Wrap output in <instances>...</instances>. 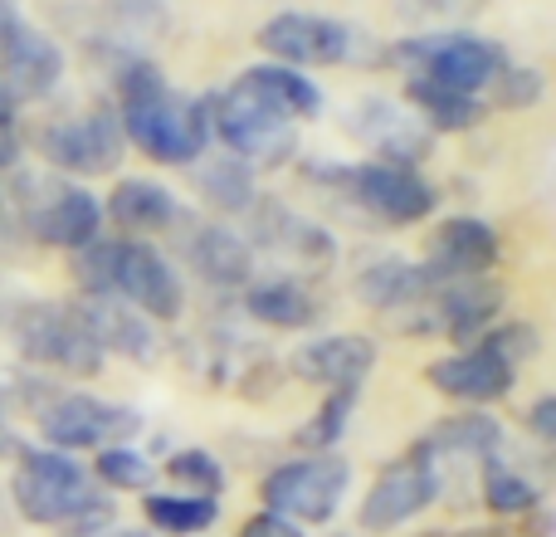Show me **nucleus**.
I'll use <instances>...</instances> for the list:
<instances>
[{"label":"nucleus","mask_w":556,"mask_h":537,"mask_svg":"<svg viewBox=\"0 0 556 537\" xmlns=\"http://www.w3.org/2000/svg\"><path fill=\"white\" fill-rule=\"evenodd\" d=\"M117 127L123 142L162 166H191L211 147V103H186L152 59H132L117 74Z\"/></svg>","instance_id":"obj_1"},{"label":"nucleus","mask_w":556,"mask_h":537,"mask_svg":"<svg viewBox=\"0 0 556 537\" xmlns=\"http://www.w3.org/2000/svg\"><path fill=\"white\" fill-rule=\"evenodd\" d=\"M68 274L84 294H113L123 303H132L152 323H176L186 308V288L176 278V268L142 240H103L68 254Z\"/></svg>","instance_id":"obj_2"},{"label":"nucleus","mask_w":556,"mask_h":537,"mask_svg":"<svg viewBox=\"0 0 556 537\" xmlns=\"http://www.w3.org/2000/svg\"><path fill=\"white\" fill-rule=\"evenodd\" d=\"M10 503L25 523L39 528H68V533H93L108 528L113 509L103 499V484L88 479L84 464H74L64 450H25L20 454L15 484H10Z\"/></svg>","instance_id":"obj_3"},{"label":"nucleus","mask_w":556,"mask_h":537,"mask_svg":"<svg viewBox=\"0 0 556 537\" xmlns=\"http://www.w3.org/2000/svg\"><path fill=\"white\" fill-rule=\"evenodd\" d=\"M386 64L401 68L405 84H434V88H450V93L483 98L493 88V78H498L513 59L498 39L434 29V35H415V39L391 45Z\"/></svg>","instance_id":"obj_4"},{"label":"nucleus","mask_w":556,"mask_h":537,"mask_svg":"<svg viewBox=\"0 0 556 537\" xmlns=\"http://www.w3.org/2000/svg\"><path fill=\"white\" fill-rule=\"evenodd\" d=\"M211 103V137H220L225 152L235 157L250 172H274L288 166L298 152V123H288L283 113L264 108L260 98H250L244 88H220V93H205Z\"/></svg>","instance_id":"obj_5"},{"label":"nucleus","mask_w":556,"mask_h":537,"mask_svg":"<svg viewBox=\"0 0 556 537\" xmlns=\"http://www.w3.org/2000/svg\"><path fill=\"white\" fill-rule=\"evenodd\" d=\"M313 182L342 191L352 205H362V215L381 225H415L434 211V186L425 182L415 166H391V162H327L323 172H313Z\"/></svg>","instance_id":"obj_6"},{"label":"nucleus","mask_w":556,"mask_h":537,"mask_svg":"<svg viewBox=\"0 0 556 537\" xmlns=\"http://www.w3.org/2000/svg\"><path fill=\"white\" fill-rule=\"evenodd\" d=\"M15 215L25 225V235H35L39 245H54V250H84L98 240L103 230V201L84 191L74 182H20V201Z\"/></svg>","instance_id":"obj_7"},{"label":"nucleus","mask_w":556,"mask_h":537,"mask_svg":"<svg viewBox=\"0 0 556 537\" xmlns=\"http://www.w3.org/2000/svg\"><path fill=\"white\" fill-rule=\"evenodd\" d=\"M10 333H15L20 352L35 366L49 372H68V376H93L103 366L98 342L84 333L78 313L68 303H25L10 317Z\"/></svg>","instance_id":"obj_8"},{"label":"nucleus","mask_w":556,"mask_h":537,"mask_svg":"<svg viewBox=\"0 0 556 537\" xmlns=\"http://www.w3.org/2000/svg\"><path fill=\"white\" fill-rule=\"evenodd\" d=\"M366 39L352 25L327 15H307V10H283L260 29V49L274 64L288 68H332V64H356Z\"/></svg>","instance_id":"obj_9"},{"label":"nucleus","mask_w":556,"mask_h":537,"mask_svg":"<svg viewBox=\"0 0 556 537\" xmlns=\"http://www.w3.org/2000/svg\"><path fill=\"white\" fill-rule=\"evenodd\" d=\"M39 152L49 166L68 176H103L123 162V127L113 108H84V113L54 117L39 127Z\"/></svg>","instance_id":"obj_10"},{"label":"nucleus","mask_w":556,"mask_h":537,"mask_svg":"<svg viewBox=\"0 0 556 537\" xmlns=\"http://www.w3.org/2000/svg\"><path fill=\"white\" fill-rule=\"evenodd\" d=\"M346 484H352V470L337 454H313V460H293L278 464V470L264 479V509L278 513L288 523H327L342 503Z\"/></svg>","instance_id":"obj_11"},{"label":"nucleus","mask_w":556,"mask_h":537,"mask_svg":"<svg viewBox=\"0 0 556 537\" xmlns=\"http://www.w3.org/2000/svg\"><path fill=\"white\" fill-rule=\"evenodd\" d=\"M142 430V415L127 405L98 401V396H54L39 411V435L49 450H108V445H127Z\"/></svg>","instance_id":"obj_12"},{"label":"nucleus","mask_w":556,"mask_h":537,"mask_svg":"<svg viewBox=\"0 0 556 537\" xmlns=\"http://www.w3.org/2000/svg\"><path fill=\"white\" fill-rule=\"evenodd\" d=\"M64 78V49L35 29L20 5L0 0V88L10 98H45L49 88H59Z\"/></svg>","instance_id":"obj_13"},{"label":"nucleus","mask_w":556,"mask_h":537,"mask_svg":"<svg viewBox=\"0 0 556 537\" xmlns=\"http://www.w3.org/2000/svg\"><path fill=\"white\" fill-rule=\"evenodd\" d=\"M440 499V464L425 445H415L405 460H391L376 474L371 494L362 499V528L366 533H391L410 523L420 509Z\"/></svg>","instance_id":"obj_14"},{"label":"nucleus","mask_w":556,"mask_h":537,"mask_svg":"<svg viewBox=\"0 0 556 537\" xmlns=\"http://www.w3.org/2000/svg\"><path fill=\"white\" fill-rule=\"evenodd\" d=\"M78 313V323H84V333L98 342V352H117L127 357V362H152L156 357V327L152 317H142L132 303H123V298L113 294H84L68 303Z\"/></svg>","instance_id":"obj_15"},{"label":"nucleus","mask_w":556,"mask_h":537,"mask_svg":"<svg viewBox=\"0 0 556 537\" xmlns=\"http://www.w3.org/2000/svg\"><path fill=\"white\" fill-rule=\"evenodd\" d=\"M498 264V230L479 215H450L425 240V268L434 278H479Z\"/></svg>","instance_id":"obj_16"},{"label":"nucleus","mask_w":556,"mask_h":537,"mask_svg":"<svg viewBox=\"0 0 556 537\" xmlns=\"http://www.w3.org/2000/svg\"><path fill=\"white\" fill-rule=\"evenodd\" d=\"M425 376H430L434 391L454 396V401L489 405V401H503V396L513 391V382H518V366L503 362L493 347L473 342V347H464V352L430 362V372H425Z\"/></svg>","instance_id":"obj_17"},{"label":"nucleus","mask_w":556,"mask_h":537,"mask_svg":"<svg viewBox=\"0 0 556 537\" xmlns=\"http://www.w3.org/2000/svg\"><path fill=\"white\" fill-rule=\"evenodd\" d=\"M498 308H503V284H493L489 274H479V278H440V288H434V333L473 347L493 327Z\"/></svg>","instance_id":"obj_18"},{"label":"nucleus","mask_w":556,"mask_h":537,"mask_svg":"<svg viewBox=\"0 0 556 537\" xmlns=\"http://www.w3.org/2000/svg\"><path fill=\"white\" fill-rule=\"evenodd\" d=\"M376 366V342L362 333H337L317 337V342L293 352V376L323 391H342V386H362Z\"/></svg>","instance_id":"obj_19"},{"label":"nucleus","mask_w":556,"mask_h":537,"mask_svg":"<svg viewBox=\"0 0 556 537\" xmlns=\"http://www.w3.org/2000/svg\"><path fill=\"white\" fill-rule=\"evenodd\" d=\"M254 235H260V245L269 254H278V260H288V264H303L307 274H323L327 264H332V254H337V245H332V235L323 230V225H313V221H303V215H293V211H283V205H254Z\"/></svg>","instance_id":"obj_20"},{"label":"nucleus","mask_w":556,"mask_h":537,"mask_svg":"<svg viewBox=\"0 0 556 537\" xmlns=\"http://www.w3.org/2000/svg\"><path fill=\"white\" fill-rule=\"evenodd\" d=\"M103 215L127 235V240H137V235L176 230V225H181V201H176L166 186L142 182V176H127V182L113 186Z\"/></svg>","instance_id":"obj_21"},{"label":"nucleus","mask_w":556,"mask_h":537,"mask_svg":"<svg viewBox=\"0 0 556 537\" xmlns=\"http://www.w3.org/2000/svg\"><path fill=\"white\" fill-rule=\"evenodd\" d=\"M186 260L215 288H250L254 284V250L225 225H191Z\"/></svg>","instance_id":"obj_22"},{"label":"nucleus","mask_w":556,"mask_h":537,"mask_svg":"<svg viewBox=\"0 0 556 537\" xmlns=\"http://www.w3.org/2000/svg\"><path fill=\"white\" fill-rule=\"evenodd\" d=\"M235 88H244V93L260 98L264 108L283 113L288 123H303V117L323 113V88H313V78H307L303 68L274 64V59H264V64H250L240 78H235Z\"/></svg>","instance_id":"obj_23"},{"label":"nucleus","mask_w":556,"mask_h":537,"mask_svg":"<svg viewBox=\"0 0 556 537\" xmlns=\"http://www.w3.org/2000/svg\"><path fill=\"white\" fill-rule=\"evenodd\" d=\"M434 284H440V278H434L425 264L376 260L371 268L356 274V298L371 303L376 313H386V317H401V313H410L415 303H425V298L434 294Z\"/></svg>","instance_id":"obj_24"},{"label":"nucleus","mask_w":556,"mask_h":537,"mask_svg":"<svg viewBox=\"0 0 556 537\" xmlns=\"http://www.w3.org/2000/svg\"><path fill=\"white\" fill-rule=\"evenodd\" d=\"M356 133L376 147V162H391V166H415L430 157L434 133L420 123V117H405L395 113L391 103H366L356 113Z\"/></svg>","instance_id":"obj_25"},{"label":"nucleus","mask_w":556,"mask_h":537,"mask_svg":"<svg viewBox=\"0 0 556 537\" xmlns=\"http://www.w3.org/2000/svg\"><path fill=\"white\" fill-rule=\"evenodd\" d=\"M244 313L264 327H313L317 323V298L307 294L298 278H264V284L244 288Z\"/></svg>","instance_id":"obj_26"},{"label":"nucleus","mask_w":556,"mask_h":537,"mask_svg":"<svg viewBox=\"0 0 556 537\" xmlns=\"http://www.w3.org/2000/svg\"><path fill=\"white\" fill-rule=\"evenodd\" d=\"M142 513L156 533L166 537H195L220 519V499H205V494H147Z\"/></svg>","instance_id":"obj_27"},{"label":"nucleus","mask_w":556,"mask_h":537,"mask_svg":"<svg viewBox=\"0 0 556 537\" xmlns=\"http://www.w3.org/2000/svg\"><path fill=\"white\" fill-rule=\"evenodd\" d=\"M405 98H410V108L420 113V123L430 133H469L483 117V98L450 93V88H434V84H405Z\"/></svg>","instance_id":"obj_28"},{"label":"nucleus","mask_w":556,"mask_h":537,"mask_svg":"<svg viewBox=\"0 0 556 537\" xmlns=\"http://www.w3.org/2000/svg\"><path fill=\"white\" fill-rule=\"evenodd\" d=\"M425 450L430 454H469V460H493V450L503 445V430L493 415H450L425 435Z\"/></svg>","instance_id":"obj_29"},{"label":"nucleus","mask_w":556,"mask_h":537,"mask_svg":"<svg viewBox=\"0 0 556 537\" xmlns=\"http://www.w3.org/2000/svg\"><path fill=\"white\" fill-rule=\"evenodd\" d=\"M195 186H201V196L211 205L235 211V215H250L254 205H260L254 172H250V166H240L235 157H225V162H205V172H195Z\"/></svg>","instance_id":"obj_30"},{"label":"nucleus","mask_w":556,"mask_h":537,"mask_svg":"<svg viewBox=\"0 0 556 537\" xmlns=\"http://www.w3.org/2000/svg\"><path fill=\"white\" fill-rule=\"evenodd\" d=\"M356 391H362V386H342V391H327L323 405L307 415V425H298V435H293L298 450H307V454H327V450H332V445L342 440V430H346V421H352V411H356Z\"/></svg>","instance_id":"obj_31"},{"label":"nucleus","mask_w":556,"mask_h":537,"mask_svg":"<svg viewBox=\"0 0 556 537\" xmlns=\"http://www.w3.org/2000/svg\"><path fill=\"white\" fill-rule=\"evenodd\" d=\"M152 460H147L142 450H132V445H108V450H98L93 460V479L103 484V489H147L152 484Z\"/></svg>","instance_id":"obj_32"},{"label":"nucleus","mask_w":556,"mask_h":537,"mask_svg":"<svg viewBox=\"0 0 556 537\" xmlns=\"http://www.w3.org/2000/svg\"><path fill=\"white\" fill-rule=\"evenodd\" d=\"M483 503L493 513H503V519H522V513L538 509V489L518 470H503V464L489 460V470H483Z\"/></svg>","instance_id":"obj_33"},{"label":"nucleus","mask_w":556,"mask_h":537,"mask_svg":"<svg viewBox=\"0 0 556 537\" xmlns=\"http://www.w3.org/2000/svg\"><path fill=\"white\" fill-rule=\"evenodd\" d=\"M166 474H172L176 484H186L191 494H205V499H220V489H225L220 460L205 450H176L172 460H166Z\"/></svg>","instance_id":"obj_34"},{"label":"nucleus","mask_w":556,"mask_h":537,"mask_svg":"<svg viewBox=\"0 0 556 537\" xmlns=\"http://www.w3.org/2000/svg\"><path fill=\"white\" fill-rule=\"evenodd\" d=\"M489 98L498 108H532V103H542V74H538V68L508 64L498 78H493Z\"/></svg>","instance_id":"obj_35"},{"label":"nucleus","mask_w":556,"mask_h":537,"mask_svg":"<svg viewBox=\"0 0 556 537\" xmlns=\"http://www.w3.org/2000/svg\"><path fill=\"white\" fill-rule=\"evenodd\" d=\"M479 342L493 347L503 362L522 366V362H532V357H538V327H532V323H503V327H489Z\"/></svg>","instance_id":"obj_36"},{"label":"nucleus","mask_w":556,"mask_h":537,"mask_svg":"<svg viewBox=\"0 0 556 537\" xmlns=\"http://www.w3.org/2000/svg\"><path fill=\"white\" fill-rule=\"evenodd\" d=\"M240 537H303V533H298V523H288V519H278V513L264 509V513H254V519L244 523Z\"/></svg>","instance_id":"obj_37"},{"label":"nucleus","mask_w":556,"mask_h":537,"mask_svg":"<svg viewBox=\"0 0 556 537\" xmlns=\"http://www.w3.org/2000/svg\"><path fill=\"white\" fill-rule=\"evenodd\" d=\"M532 430H538L542 440H552L556 435V396H542V401L532 405Z\"/></svg>","instance_id":"obj_38"},{"label":"nucleus","mask_w":556,"mask_h":537,"mask_svg":"<svg viewBox=\"0 0 556 537\" xmlns=\"http://www.w3.org/2000/svg\"><path fill=\"white\" fill-rule=\"evenodd\" d=\"M15 162H20V133L0 123V172H10Z\"/></svg>","instance_id":"obj_39"},{"label":"nucleus","mask_w":556,"mask_h":537,"mask_svg":"<svg viewBox=\"0 0 556 537\" xmlns=\"http://www.w3.org/2000/svg\"><path fill=\"white\" fill-rule=\"evenodd\" d=\"M68 537H152V533H137V528H93V533H68Z\"/></svg>","instance_id":"obj_40"},{"label":"nucleus","mask_w":556,"mask_h":537,"mask_svg":"<svg viewBox=\"0 0 556 537\" xmlns=\"http://www.w3.org/2000/svg\"><path fill=\"white\" fill-rule=\"evenodd\" d=\"M0 123H5V127H15V98H10L5 88H0Z\"/></svg>","instance_id":"obj_41"},{"label":"nucleus","mask_w":556,"mask_h":537,"mask_svg":"<svg viewBox=\"0 0 556 537\" xmlns=\"http://www.w3.org/2000/svg\"><path fill=\"white\" fill-rule=\"evenodd\" d=\"M10 240H15V225H10V211H0V254L10 250Z\"/></svg>","instance_id":"obj_42"},{"label":"nucleus","mask_w":556,"mask_h":537,"mask_svg":"<svg viewBox=\"0 0 556 537\" xmlns=\"http://www.w3.org/2000/svg\"><path fill=\"white\" fill-rule=\"evenodd\" d=\"M10 450H15V430H10V425H5V415H0V460H5Z\"/></svg>","instance_id":"obj_43"},{"label":"nucleus","mask_w":556,"mask_h":537,"mask_svg":"<svg viewBox=\"0 0 556 537\" xmlns=\"http://www.w3.org/2000/svg\"><path fill=\"white\" fill-rule=\"evenodd\" d=\"M10 523V499H5V489H0V528Z\"/></svg>","instance_id":"obj_44"},{"label":"nucleus","mask_w":556,"mask_h":537,"mask_svg":"<svg viewBox=\"0 0 556 537\" xmlns=\"http://www.w3.org/2000/svg\"><path fill=\"white\" fill-rule=\"evenodd\" d=\"M473 5H479V0H473Z\"/></svg>","instance_id":"obj_45"}]
</instances>
